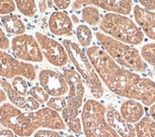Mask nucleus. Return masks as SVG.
I'll return each instance as SVG.
<instances>
[{"instance_id": "dca6fc26", "label": "nucleus", "mask_w": 155, "mask_h": 137, "mask_svg": "<svg viewBox=\"0 0 155 137\" xmlns=\"http://www.w3.org/2000/svg\"><path fill=\"white\" fill-rule=\"evenodd\" d=\"M83 6H93L96 8L111 12L117 15H130L132 9L131 1H110V0H91V1H82Z\"/></svg>"}, {"instance_id": "72a5a7b5", "label": "nucleus", "mask_w": 155, "mask_h": 137, "mask_svg": "<svg viewBox=\"0 0 155 137\" xmlns=\"http://www.w3.org/2000/svg\"><path fill=\"white\" fill-rule=\"evenodd\" d=\"M71 7L73 10H79L83 7V4H82V1H74L72 4H71Z\"/></svg>"}, {"instance_id": "aec40b11", "label": "nucleus", "mask_w": 155, "mask_h": 137, "mask_svg": "<svg viewBox=\"0 0 155 137\" xmlns=\"http://www.w3.org/2000/svg\"><path fill=\"white\" fill-rule=\"evenodd\" d=\"M82 18L84 21L91 26L100 24L101 17L99 10L93 6H86L82 9Z\"/></svg>"}, {"instance_id": "a878e982", "label": "nucleus", "mask_w": 155, "mask_h": 137, "mask_svg": "<svg viewBox=\"0 0 155 137\" xmlns=\"http://www.w3.org/2000/svg\"><path fill=\"white\" fill-rule=\"evenodd\" d=\"M47 107L53 109L56 112H63V109L66 107V98L63 96L60 97H51L47 102Z\"/></svg>"}, {"instance_id": "c756f323", "label": "nucleus", "mask_w": 155, "mask_h": 137, "mask_svg": "<svg viewBox=\"0 0 155 137\" xmlns=\"http://www.w3.org/2000/svg\"><path fill=\"white\" fill-rule=\"evenodd\" d=\"M53 6L58 10H65L68 9L70 5L71 4V1H63V0H56V1H52Z\"/></svg>"}, {"instance_id": "2eb2a0df", "label": "nucleus", "mask_w": 155, "mask_h": 137, "mask_svg": "<svg viewBox=\"0 0 155 137\" xmlns=\"http://www.w3.org/2000/svg\"><path fill=\"white\" fill-rule=\"evenodd\" d=\"M133 15L137 24L146 35L155 40V13L146 10L140 5H136L133 8Z\"/></svg>"}, {"instance_id": "ddd939ff", "label": "nucleus", "mask_w": 155, "mask_h": 137, "mask_svg": "<svg viewBox=\"0 0 155 137\" xmlns=\"http://www.w3.org/2000/svg\"><path fill=\"white\" fill-rule=\"evenodd\" d=\"M106 119L109 125L120 137H136L135 129L132 124L127 123L116 109L110 108L106 112Z\"/></svg>"}, {"instance_id": "9b49d317", "label": "nucleus", "mask_w": 155, "mask_h": 137, "mask_svg": "<svg viewBox=\"0 0 155 137\" xmlns=\"http://www.w3.org/2000/svg\"><path fill=\"white\" fill-rule=\"evenodd\" d=\"M43 90L52 97L63 96L69 92V86L61 73L52 70H42L38 75Z\"/></svg>"}, {"instance_id": "cd10ccee", "label": "nucleus", "mask_w": 155, "mask_h": 137, "mask_svg": "<svg viewBox=\"0 0 155 137\" xmlns=\"http://www.w3.org/2000/svg\"><path fill=\"white\" fill-rule=\"evenodd\" d=\"M33 137H62V135L54 129H41L33 133Z\"/></svg>"}, {"instance_id": "a211bd4d", "label": "nucleus", "mask_w": 155, "mask_h": 137, "mask_svg": "<svg viewBox=\"0 0 155 137\" xmlns=\"http://www.w3.org/2000/svg\"><path fill=\"white\" fill-rule=\"evenodd\" d=\"M1 23L9 33L21 35L26 32V27L23 21L15 15H8L1 17Z\"/></svg>"}, {"instance_id": "bb28decb", "label": "nucleus", "mask_w": 155, "mask_h": 137, "mask_svg": "<svg viewBox=\"0 0 155 137\" xmlns=\"http://www.w3.org/2000/svg\"><path fill=\"white\" fill-rule=\"evenodd\" d=\"M16 8L15 2L13 1H0V15H8L15 12Z\"/></svg>"}, {"instance_id": "9d476101", "label": "nucleus", "mask_w": 155, "mask_h": 137, "mask_svg": "<svg viewBox=\"0 0 155 137\" xmlns=\"http://www.w3.org/2000/svg\"><path fill=\"white\" fill-rule=\"evenodd\" d=\"M35 39L39 44L43 55L51 64L56 67H63L68 63V54L63 45L58 41L39 32L35 33Z\"/></svg>"}, {"instance_id": "39448f33", "label": "nucleus", "mask_w": 155, "mask_h": 137, "mask_svg": "<svg viewBox=\"0 0 155 137\" xmlns=\"http://www.w3.org/2000/svg\"><path fill=\"white\" fill-rule=\"evenodd\" d=\"M100 29L106 35L124 44L139 45L144 40V33L132 20L117 13H106L100 21Z\"/></svg>"}, {"instance_id": "2f4dec72", "label": "nucleus", "mask_w": 155, "mask_h": 137, "mask_svg": "<svg viewBox=\"0 0 155 137\" xmlns=\"http://www.w3.org/2000/svg\"><path fill=\"white\" fill-rule=\"evenodd\" d=\"M0 137H15V133L8 129H0Z\"/></svg>"}, {"instance_id": "20e7f679", "label": "nucleus", "mask_w": 155, "mask_h": 137, "mask_svg": "<svg viewBox=\"0 0 155 137\" xmlns=\"http://www.w3.org/2000/svg\"><path fill=\"white\" fill-rule=\"evenodd\" d=\"M96 39L102 47V50L109 54L114 62L134 72H147V63L141 56L138 50L134 47L124 44L101 32H96Z\"/></svg>"}, {"instance_id": "6e6552de", "label": "nucleus", "mask_w": 155, "mask_h": 137, "mask_svg": "<svg viewBox=\"0 0 155 137\" xmlns=\"http://www.w3.org/2000/svg\"><path fill=\"white\" fill-rule=\"evenodd\" d=\"M0 76L9 79L23 76L32 81L36 78V70L31 64L18 61L11 54L0 51Z\"/></svg>"}, {"instance_id": "b1692460", "label": "nucleus", "mask_w": 155, "mask_h": 137, "mask_svg": "<svg viewBox=\"0 0 155 137\" xmlns=\"http://www.w3.org/2000/svg\"><path fill=\"white\" fill-rule=\"evenodd\" d=\"M141 56L147 64L155 67V43L145 45L141 51Z\"/></svg>"}, {"instance_id": "e433bc0d", "label": "nucleus", "mask_w": 155, "mask_h": 137, "mask_svg": "<svg viewBox=\"0 0 155 137\" xmlns=\"http://www.w3.org/2000/svg\"><path fill=\"white\" fill-rule=\"evenodd\" d=\"M71 20H72L73 24H77V23H79V19H78L77 15H71Z\"/></svg>"}, {"instance_id": "f03ea898", "label": "nucleus", "mask_w": 155, "mask_h": 137, "mask_svg": "<svg viewBox=\"0 0 155 137\" xmlns=\"http://www.w3.org/2000/svg\"><path fill=\"white\" fill-rule=\"evenodd\" d=\"M0 124L20 137H29L40 128L54 131L66 129L61 115L48 107L24 112L10 103H4L0 107Z\"/></svg>"}, {"instance_id": "5701e85b", "label": "nucleus", "mask_w": 155, "mask_h": 137, "mask_svg": "<svg viewBox=\"0 0 155 137\" xmlns=\"http://www.w3.org/2000/svg\"><path fill=\"white\" fill-rule=\"evenodd\" d=\"M29 93H30V96H31L33 99H35L39 104H45V103H47L50 99V95L40 86L31 87L29 91Z\"/></svg>"}, {"instance_id": "393cba45", "label": "nucleus", "mask_w": 155, "mask_h": 137, "mask_svg": "<svg viewBox=\"0 0 155 137\" xmlns=\"http://www.w3.org/2000/svg\"><path fill=\"white\" fill-rule=\"evenodd\" d=\"M12 87L18 94L22 95V96H26V95L29 93L28 83H27V81L21 76H16L12 79Z\"/></svg>"}, {"instance_id": "6ab92c4d", "label": "nucleus", "mask_w": 155, "mask_h": 137, "mask_svg": "<svg viewBox=\"0 0 155 137\" xmlns=\"http://www.w3.org/2000/svg\"><path fill=\"white\" fill-rule=\"evenodd\" d=\"M134 129L136 137H155V122L150 116H144Z\"/></svg>"}, {"instance_id": "7c9ffc66", "label": "nucleus", "mask_w": 155, "mask_h": 137, "mask_svg": "<svg viewBox=\"0 0 155 137\" xmlns=\"http://www.w3.org/2000/svg\"><path fill=\"white\" fill-rule=\"evenodd\" d=\"M141 7H143L146 10L150 11L155 10V1H145V0H140L139 1Z\"/></svg>"}, {"instance_id": "f3484780", "label": "nucleus", "mask_w": 155, "mask_h": 137, "mask_svg": "<svg viewBox=\"0 0 155 137\" xmlns=\"http://www.w3.org/2000/svg\"><path fill=\"white\" fill-rule=\"evenodd\" d=\"M121 116L130 124L137 123L144 117L145 109L140 102L136 100H126L120 107Z\"/></svg>"}, {"instance_id": "f257e3e1", "label": "nucleus", "mask_w": 155, "mask_h": 137, "mask_svg": "<svg viewBox=\"0 0 155 137\" xmlns=\"http://www.w3.org/2000/svg\"><path fill=\"white\" fill-rule=\"evenodd\" d=\"M87 56L98 76L113 93L130 100L141 101L147 107L155 103V83L151 79L121 68L101 47L89 48Z\"/></svg>"}, {"instance_id": "f704fd0d", "label": "nucleus", "mask_w": 155, "mask_h": 137, "mask_svg": "<svg viewBox=\"0 0 155 137\" xmlns=\"http://www.w3.org/2000/svg\"><path fill=\"white\" fill-rule=\"evenodd\" d=\"M150 117L154 120L155 122V103L152 104L150 108Z\"/></svg>"}, {"instance_id": "1a4fd4ad", "label": "nucleus", "mask_w": 155, "mask_h": 137, "mask_svg": "<svg viewBox=\"0 0 155 137\" xmlns=\"http://www.w3.org/2000/svg\"><path fill=\"white\" fill-rule=\"evenodd\" d=\"M12 50L15 55L29 62H42L44 57L36 39L30 34H21L12 40Z\"/></svg>"}, {"instance_id": "c85d7f7f", "label": "nucleus", "mask_w": 155, "mask_h": 137, "mask_svg": "<svg viewBox=\"0 0 155 137\" xmlns=\"http://www.w3.org/2000/svg\"><path fill=\"white\" fill-rule=\"evenodd\" d=\"M9 47H10V41L8 37L6 36L3 30L1 29V27H0V51L9 49Z\"/></svg>"}, {"instance_id": "f8f14e48", "label": "nucleus", "mask_w": 155, "mask_h": 137, "mask_svg": "<svg viewBox=\"0 0 155 137\" xmlns=\"http://www.w3.org/2000/svg\"><path fill=\"white\" fill-rule=\"evenodd\" d=\"M0 85L11 102L19 109H24L27 112H35L39 109L40 104L35 99H33L31 96H22V95L18 94L8 81H6L5 79H0Z\"/></svg>"}, {"instance_id": "423d86ee", "label": "nucleus", "mask_w": 155, "mask_h": 137, "mask_svg": "<svg viewBox=\"0 0 155 137\" xmlns=\"http://www.w3.org/2000/svg\"><path fill=\"white\" fill-rule=\"evenodd\" d=\"M106 112V107L99 101H86L81 112L82 131L86 137H120L107 122Z\"/></svg>"}, {"instance_id": "0eeeda50", "label": "nucleus", "mask_w": 155, "mask_h": 137, "mask_svg": "<svg viewBox=\"0 0 155 137\" xmlns=\"http://www.w3.org/2000/svg\"><path fill=\"white\" fill-rule=\"evenodd\" d=\"M62 43L68 54V57L74 65L76 72L80 76H82L86 81L92 96L95 99L101 98L104 94L102 82L87 54L81 50V48L75 42L71 40L64 39Z\"/></svg>"}, {"instance_id": "c9c22d12", "label": "nucleus", "mask_w": 155, "mask_h": 137, "mask_svg": "<svg viewBox=\"0 0 155 137\" xmlns=\"http://www.w3.org/2000/svg\"><path fill=\"white\" fill-rule=\"evenodd\" d=\"M7 99V95L5 93V92L3 90L0 89V103H3L5 102V100Z\"/></svg>"}, {"instance_id": "7ed1b4c3", "label": "nucleus", "mask_w": 155, "mask_h": 137, "mask_svg": "<svg viewBox=\"0 0 155 137\" xmlns=\"http://www.w3.org/2000/svg\"><path fill=\"white\" fill-rule=\"evenodd\" d=\"M65 77L69 86L68 97L66 99V107L63 109L61 117L66 127L73 133L82 132V123L79 118V111L83 105L85 94V87L82 78L79 73L72 68H65L63 71Z\"/></svg>"}, {"instance_id": "4be33fe9", "label": "nucleus", "mask_w": 155, "mask_h": 137, "mask_svg": "<svg viewBox=\"0 0 155 137\" xmlns=\"http://www.w3.org/2000/svg\"><path fill=\"white\" fill-rule=\"evenodd\" d=\"M15 6L20 12L28 17H32L37 11V5L35 1H16Z\"/></svg>"}, {"instance_id": "4468645a", "label": "nucleus", "mask_w": 155, "mask_h": 137, "mask_svg": "<svg viewBox=\"0 0 155 137\" xmlns=\"http://www.w3.org/2000/svg\"><path fill=\"white\" fill-rule=\"evenodd\" d=\"M49 29L51 33L58 36L71 35L73 23L67 13L60 11H55L50 16Z\"/></svg>"}, {"instance_id": "412c9836", "label": "nucleus", "mask_w": 155, "mask_h": 137, "mask_svg": "<svg viewBox=\"0 0 155 137\" xmlns=\"http://www.w3.org/2000/svg\"><path fill=\"white\" fill-rule=\"evenodd\" d=\"M76 36L82 47H89L92 41V32L86 25H79L77 27Z\"/></svg>"}, {"instance_id": "473e14b6", "label": "nucleus", "mask_w": 155, "mask_h": 137, "mask_svg": "<svg viewBox=\"0 0 155 137\" xmlns=\"http://www.w3.org/2000/svg\"><path fill=\"white\" fill-rule=\"evenodd\" d=\"M38 9L41 13H44L47 10H48V1H39L37 3Z\"/></svg>"}]
</instances>
